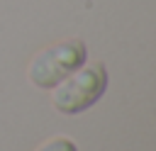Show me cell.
I'll return each mask as SVG.
<instances>
[{
    "mask_svg": "<svg viewBox=\"0 0 156 151\" xmlns=\"http://www.w3.org/2000/svg\"><path fill=\"white\" fill-rule=\"evenodd\" d=\"M54 105L63 114H78L98 102L107 88V71L102 63H93L83 71H73L71 78H63L54 85Z\"/></svg>",
    "mask_w": 156,
    "mask_h": 151,
    "instance_id": "6da1fadb",
    "label": "cell"
},
{
    "mask_svg": "<svg viewBox=\"0 0 156 151\" xmlns=\"http://www.w3.org/2000/svg\"><path fill=\"white\" fill-rule=\"evenodd\" d=\"M88 58L85 44L80 39H68L41 51L29 66V80L39 88H54L73 71H78Z\"/></svg>",
    "mask_w": 156,
    "mask_h": 151,
    "instance_id": "7a4b0ae2",
    "label": "cell"
},
{
    "mask_svg": "<svg viewBox=\"0 0 156 151\" xmlns=\"http://www.w3.org/2000/svg\"><path fill=\"white\" fill-rule=\"evenodd\" d=\"M37 151H78V146H76L68 136H54V139L44 141Z\"/></svg>",
    "mask_w": 156,
    "mask_h": 151,
    "instance_id": "3957f363",
    "label": "cell"
}]
</instances>
